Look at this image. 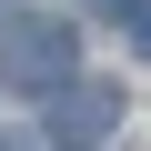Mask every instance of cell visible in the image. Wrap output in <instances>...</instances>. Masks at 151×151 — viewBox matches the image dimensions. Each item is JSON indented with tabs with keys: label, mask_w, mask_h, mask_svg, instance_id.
<instances>
[{
	"label": "cell",
	"mask_w": 151,
	"mask_h": 151,
	"mask_svg": "<svg viewBox=\"0 0 151 151\" xmlns=\"http://www.w3.org/2000/svg\"><path fill=\"white\" fill-rule=\"evenodd\" d=\"M0 70H10L20 91H40V81L70 91V30H60V20H20L10 40H0Z\"/></svg>",
	"instance_id": "1"
},
{
	"label": "cell",
	"mask_w": 151,
	"mask_h": 151,
	"mask_svg": "<svg viewBox=\"0 0 151 151\" xmlns=\"http://www.w3.org/2000/svg\"><path fill=\"white\" fill-rule=\"evenodd\" d=\"M111 121H121V91L111 81H70V101H60V131L70 141H101Z\"/></svg>",
	"instance_id": "2"
},
{
	"label": "cell",
	"mask_w": 151,
	"mask_h": 151,
	"mask_svg": "<svg viewBox=\"0 0 151 151\" xmlns=\"http://www.w3.org/2000/svg\"><path fill=\"white\" fill-rule=\"evenodd\" d=\"M0 151H40V131H10V141H0Z\"/></svg>",
	"instance_id": "3"
},
{
	"label": "cell",
	"mask_w": 151,
	"mask_h": 151,
	"mask_svg": "<svg viewBox=\"0 0 151 151\" xmlns=\"http://www.w3.org/2000/svg\"><path fill=\"white\" fill-rule=\"evenodd\" d=\"M131 50H141V60H151V10H141V30H131Z\"/></svg>",
	"instance_id": "4"
}]
</instances>
